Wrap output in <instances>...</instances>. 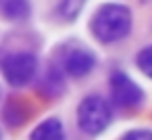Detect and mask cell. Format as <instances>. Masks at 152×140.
I'll return each instance as SVG.
<instances>
[{
  "instance_id": "7a4b0ae2",
  "label": "cell",
  "mask_w": 152,
  "mask_h": 140,
  "mask_svg": "<svg viewBox=\"0 0 152 140\" xmlns=\"http://www.w3.org/2000/svg\"><path fill=\"white\" fill-rule=\"evenodd\" d=\"M110 117H113L110 105L102 96H98V94L83 98L81 105H79V111H77L79 127L86 134H100L102 130L108 127Z\"/></svg>"
},
{
  "instance_id": "ba28073f",
  "label": "cell",
  "mask_w": 152,
  "mask_h": 140,
  "mask_svg": "<svg viewBox=\"0 0 152 140\" xmlns=\"http://www.w3.org/2000/svg\"><path fill=\"white\" fill-rule=\"evenodd\" d=\"M63 88H65V84H63L61 71L54 69V67H50V69L46 71L42 84H40V92L46 94V96H58V94L63 92Z\"/></svg>"
},
{
  "instance_id": "52a82bcc",
  "label": "cell",
  "mask_w": 152,
  "mask_h": 140,
  "mask_svg": "<svg viewBox=\"0 0 152 140\" xmlns=\"http://www.w3.org/2000/svg\"><path fill=\"white\" fill-rule=\"evenodd\" d=\"M29 0H0V13L11 21H23L29 17Z\"/></svg>"
},
{
  "instance_id": "30bf717a",
  "label": "cell",
  "mask_w": 152,
  "mask_h": 140,
  "mask_svg": "<svg viewBox=\"0 0 152 140\" xmlns=\"http://www.w3.org/2000/svg\"><path fill=\"white\" fill-rule=\"evenodd\" d=\"M2 115H4V119L11 125H21V123H25V117H27V113L23 111V105L19 100H11L4 107V113Z\"/></svg>"
},
{
  "instance_id": "9c48e42d",
  "label": "cell",
  "mask_w": 152,
  "mask_h": 140,
  "mask_svg": "<svg viewBox=\"0 0 152 140\" xmlns=\"http://www.w3.org/2000/svg\"><path fill=\"white\" fill-rule=\"evenodd\" d=\"M54 2H56V15L65 21H71L81 13L86 0H54Z\"/></svg>"
},
{
  "instance_id": "7c38bea8",
  "label": "cell",
  "mask_w": 152,
  "mask_h": 140,
  "mask_svg": "<svg viewBox=\"0 0 152 140\" xmlns=\"http://www.w3.org/2000/svg\"><path fill=\"white\" fill-rule=\"evenodd\" d=\"M121 140H152V132H148V130H133V132H127Z\"/></svg>"
},
{
  "instance_id": "6da1fadb",
  "label": "cell",
  "mask_w": 152,
  "mask_h": 140,
  "mask_svg": "<svg viewBox=\"0 0 152 140\" xmlns=\"http://www.w3.org/2000/svg\"><path fill=\"white\" fill-rule=\"evenodd\" d=\"M90 27L100 42H119L131 32V13L123 4H104L96 11Z\"/></svg>"
},
{
  "instance_id": "5b68a950",
  "label": "cell",
  "mask_w": 152,
  "mask_h": 140,
  "mask_svg": "<svg viewBox=\"0 0 152 140\" xmlns=\"http://www.w3.org/2000/svg\"><path fill=\"white\" fill-rule=\"evenodd\" d=\"M96 65V59L90 50L86 48H69L67 55L63 57V67L69 75L73 77H83L88 75Z\"/></svg>"
},
{
  "instance_id": "8992f818",
  "label": "cell",
  "mask_w": 152,
  "mask_h": 140,
  "mask_svg": "<svg viewBox=\"0 0 152 140\" xmlns=\"http://www.w3.org/2000/svg\"><path fill=\"white\" fill-rule=\"evenodd\" d=\"M29 140H65L63 123L58 119H46L31 132Z\"/></svg>"
},
{
  "instance_id": "8fae6325",
  "label": "cell",
  "mask_w": 152,
  "mask_h": 140,
  "mask_svg": "<svg viewBox=\"0 0 152 140\" xmlns=\"http://www.w3.org/2000/svg\"><path fill=\"white\" fill-rule=\"evenodd\" d=\"M135 63H137V67L144 71V75H148V77L152 80V44L146 46L144 50H140Z\"/></svg>"
},
{
  "instance_id": "277c9868",
  "label": "cell",
  "mask_w": 152,
  "mask_h": 140,
  "mask_svg": "<svg viewBox=\"0 0 152 140\" xmlns=\"http://www.w3.org/2000/svg\"><path fill=\"white\" fill-rule=\"evenodd\" d=\"M110 96H113L115 105H119L123 109H133L144 98L140 86L123 71H115L110 75Z\"/></svg>"
},
{
  "instance_id": "3957f363",
  "label": "cell",
  "mask_w": 152,
  "mask_h": 140,
  "mask_svg": "<svg viewBox=\"0 0 152 140\" xmlns=\"http://www.w3.org/2000/svg\"><path fill=\"white\" fill-rule=\"evenodd\" d=\"M2 75L13 86H25L31 82L38 69V59L31 52H11L0 61Z\"/></svg>"
}]
</instances>
